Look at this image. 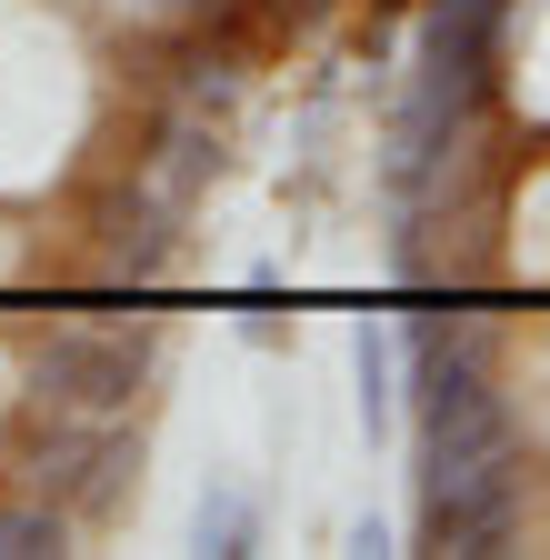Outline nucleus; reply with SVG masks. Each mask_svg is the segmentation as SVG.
<instances>
[{
  "mask_svg": "<svg viewBox=\"0 0 550 560\" xmlns=\"http://www.w3.org/2000/svg\"><path fill=\"white\" fill-rule=\"evenodd\" d=\"M0 470H11V490H40V501H60L81 530H101L120 511V490L141 480V431H130V410L101 420V410H40L11 431V451H0Z\"/></svg>",
  "mask_w": 550,
  "mask_h": 560,
  "instance_id": "f257e3e1",
  "label": "nucleus"
},
{
  "mask_svg": "<svg viewBox=\"0 0 550 560\" xmlns=\"http://www.w3.org/2000/svg\"><path fill=\"white\" fill-rule=\"evenodd\" d=\"M151 361H161V340L151 330H120V320H71V330H50L31 350V400L40 410H101L120 420L130 400L151 390Z\"/></svg>",
  "mask_w": 550,
  "mask_h": 560,
  "instance_id": "f03ea898",
  "label": "nucleus"
},
{
  "mask_svg": "<svg viewBox=\"0 0 550 560\" xmlns=\"http://www.w3.org/2000/svg\"><path fill=\"white\" fill-rule=\"evenodd\" d=\"M351 361H361V431L381 441L390 420H400V330H390L381 311L351 320Z\"/></svg>",
  "mask_w": 550,
  "mask_h": 560,
  "instance_id": "7ed1b4c3",
  "label": "nucleus"
},
{
  "mask_svg": "<svg viewBox=\"0 0 550 560\" xmlns=\"http://www.w3.org/2000/svg\"><path fill=\"white\" fill-rule=\"evenodd\" d=\"M190 550H260V501H250V490L241 480H211V490H200V511H190Z\"/></svg>",
  "mask_w": 550,
  "mask_h": 560,
  "instance_id": "20e7f679",
  "label": "nucleus"
},
{
  "mask_svg": "<svg viewBox=\"0 0 550 560\" xmlns=\"http://www.w3.org/2000/svg\"><path fill=\"white\" fill-rule=\"evenodd\" d=\"M71 540H81V521L60 511V501H40V490L0 501V550H71Z\"/></svg>",
  "mask_w": 550,
  "mask_h": 560,
  "instance_id": "39448f33",
  "label": "nucleus"
}]
</instances>
